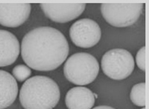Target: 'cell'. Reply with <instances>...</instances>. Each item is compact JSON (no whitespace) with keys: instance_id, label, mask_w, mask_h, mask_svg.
<instances>
[{"instance_id":"5","label":"cell","mask_w":149,"mask_h":109,"mask_svg":"<svg viewBox=\"0 0 149 109\" xmlns=\"http://www.w3.org/2000/svg\"><path fill=\"white\" fill-rule=\"evenodd\" d=\"M102 68L109 78L123 80L134 71V58L128 51L123 49L110 50L102 57Z\"/></svg>"},{"instance_id":"2","label":"cell","mask_w":149,"mask_h":109,"mask_svg":"<svg viewBox=\"0 0 149 109\" xmlns=\"http://www.w3.org/2000/svg\"><path fill=\"white\" fill-rule=\"evenodd\" d=\"M60 98L58 84L44 75L27 79L19 91V102L25 109H53Z\"/></svg>"},{"instance_id":"13","label":"cell","mask_w":149,"mask_h":109,"mask_svg":"<svg viewBox=\"0 0 149 109\" xmlns=\"http://www.w3.org/2000/svg\"><path fill=\"white\" fill-rule=\"evenodd\" d=\"M12 74L16 80L22 82L26 80L30 76L31 74V70L29 66H26V65L19 64L16 66L13 69Z\"/></svg>"},{"instance_id":"4","label":"cell","mask_w":149,"mask_h":109,"mask_svg":"<svg viewBox=\"0 0 149 109\" xmlns=\"http://www.w3.org/2000/svg\"><path fill=\"white\" fill-rule=\"evenodd\" d=\"M143 4L141 2H108L101 5L104 20L114 27L132 26L139 20Z\"/></svg>"},{"instance_id":"12","label":"cell","mask_w":149,"mask_h":109,"mask_svg":"<svg viewBox=\"0 0 149 109\" xmlns=\"http://www.w3.org/2000/svg\"><path fill=\"white\" fill-rule=\"evenodd\" d=\"M130 99L134 105L140 107L146 106V83L136 84L131 89Z\"/></svg>"},{"instance_id":"8","label":"cell","mask_w":149,"mask_h":109,"mask_svg":"<svg viewBox=\"0 0 149 109\" xmlns=\"http://www.w3.org/2000/svg\"><path fill=\"white\" fill-rule=\"evenodd\" d=\"M31 5L29 3H0V24L8 28L20 26L30 16Z\"/></svg>"},{"instance_id":"11","label":"cell","mask_w":149,"mask_h":109,"mask_svg":"<svg viewBox=\"0 0 149 109\" xmlns=\"http://www.w3.org/2000/svg\"><path fill=\"white\" fill-rule=\"evenodd\" d=\"M17 94L18 85L15 78L8 72L0 70V109L11 106Z\"/></svg>"},{"instance_id":"7","label":"cell","mask_w":149,"mask_h":109,"mask_svg":"<svg viewBox=\"0 0 149 109\" xmlns=\"http://www.w3.org/2000/svg\"><path fill=\"white\" fill-rule=\"evenodd\" d=\"M45 15L51 20L60 23L70 22L78 18L84 11L85 3L48 2L40 5Z\"/></svg>"},{"instance_id":"14","label":"cell","mask_w":149,"mask_h":109,"mask_svg":"<svg viewBox=\"0 0 149 109\" xmlns=\"http://www.w3.org/2000/svg\"><path fill=\"white\" fill-rule=\"evenodd\" d=\"M136 62L140 70L146 71V46H143L138 51L136 56Z\"/></svg>"},{"instance_id":"6","label":"cell","mask_w":149,"mask_h":109,"mask_svg":"<svg viewBox=\"0 0 149 109\" xmlns=\"http://www.w3.org/2000/svg\"><path fill=\"white\" fill-rule=\"evenodd\" d=\"M70 36L75 46L90 48L99 42L102 31L95 21L90 19H81L72 25L70 29Z\"/></svg>"},{"instance_id":"15","label":"cell","mask_w":149,"mask_h":109,"mask_svg":"<svg viewBox=\"0 0 149 109\" xmlns=\"http://www.w3.org/2000/svg\"><path fill=\"white\" fill-rule=\"evenodd\" d=\"M93 109H115L114 108L110 107V106H97V107L94 108Z\"/></svg>"},{"instance_id":"10","label":"cell","mask_w":149,"mask_h":109,"mask_svg":"<svg viewBox=\"0 0 149 109\" xmlns=\"http://www.w3.org/2000/svg\"><path fill=\"white\" fill-rule=\"evenodd\" d=\"M94 94L87 87H75L70 89L65 97L69 109H91L95 104Z\"/></svg>"},{"instance_id":"1","label":"cell","mask_w":149,"mask_h":109,"mask_svg":"<svg viewBox=\"0 0 149 109\" xmlns=\"http://www.w3.org/2000/svg\"><path fill=\"white\" fill-rule=\"evenodd\" d=\"M70 51L65 36L49 26L38 27L22 40L21 55L25 63L35 70L51 71L59 67Z\"/></svg>"},{"instance_id":"9","label":"cell","mask_w":149,"mask_h":109,"mask_svg":"<svg viewBox=\"0 0 149 109\" xmlns=\"http://www.w3.org/2000/svg\"><path fill=\"white\" fill-rule=\"evenodd\" d=\"M19 43L11 32L0 29V66L14 64L19 54Z\"/></svg>"},{"instance_id":"16","label":"cell","mask_w":149,"mask_h":109,"mask_svg":"<svg viewBox=\"0 0 149 109\" xmlns=\"http://www.w3.org/2000/svg\"><path fill=\"white\" fill-rule=\"evenodd\" d=\"M141 109H146V108L145 107H142V108H141Z\"/></svg>"},{"instance_id":"3","label":"cell","mask_w":149,"mask_h":109,"mask_svg":"<svg viewBox=\"0 0 149 109\" xmlns=\"http://www.w3.org/2000/svg\"><path fill=\"white\" fill-rule=\"evenodd\" d=\"M99 64L96 58L86 52H78L68 58L63 73L69 82L77 85H86L96 78Z\"/></svg>"}]
</instances>
